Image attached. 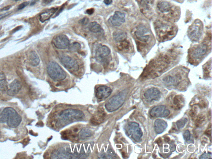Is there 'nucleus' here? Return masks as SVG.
<instances>
[{"mask_svg": "<svg viewBox=\"0 0 212 159\" xmlns=\"http://www.w3.org/2000/svg\"><path fill=\"white\" fill-rule=\"evenodd\" d=\"M22 117L14 109L6 107L0 110V123H6L9 127L17 128L21 124Z\"/></svg>", "mask_w": 212, "mask_h": 159, "instance_id": "f257e3e1", "label": "nucleus"}, {"mask_svg": "<svg viewBox=\"0 0 212 159\" xmlns=\"http://www.w3.org/2000/svg\"><path fill=\"white\" fill-rule=\"evenodd\" d=\"M58 119L56 123V127H59L60 124L62 123L68 122L73 120L81 119L83 118L84 115L81 111L78 109H64L58 114Z\"/></svg>", "mask_w": 212, "mask_h": 159, "instance_id": "f03ea898", "label": "nucleus"}, {"mask_svg": "<svg viewBox=\"0 0 212 159\" xmlns=\"http://www.w3.org/2000/svg\"><path fill=\"white\" fill-rule=\"evenodd\" d=\"M127 94L126 91L124 90L111 98L105 105L107 110L113 112L119 109L124 103Z\"/></svg>", "mask_w": 212, "mask_h": 159, "instance_id": "7ed1b4c3", "label": "nucleus"}, {"mask_svg": "<svg viewBox=\"0 0 212 159\" xmlns=\"http://www.w3.org/2000/svg\"><path fill=\"white\" fill-rule=\"evenodd\" d=\"M47 73L51 79L55 81L64 80L66 77V72L55 62H52L49 64Z\"/></svg>", "mask_w": 212, "mask_h": 159, "instance_id": "20e7f679", "label": "nucleus"}, {"mask_svg": "<svg viewBox=\"0 0 212 159\" xmlns=\"http://www.w3.org/2000/svg\"><path fill=\"white\" fill-rule=\"evenodd\" d=\"M126 133L128 136H132L136 141L140 142L143 136V132L139 128V125L136 122H130L128 125Z\"/></svg>", "mask_w": 212, "mask_h": 159, "instance_id": "39448f33", "label": "nucleus"}, {"mask_svg": "<svg viewBox=\"0 0 212 159\" xmlns=\"http://www.w3.org/2000/svg\"><path fill=\"white\" fill-rule=\"evenodd\" d=\"M110 53V49L109 47L106 46H102L97 49L95 57L98 62L104 65H106L109 63L108 57Z\"/></svg>", "mask_w": 212, "mask_h": 159, "instance_id": "423d86ee", "label": "nucleus"}, {"mask_svg": "<svg viewBox=\"0 0 212 159\" xmlns=\"http://www.w3.org/2000/svg\"><path fill=\"white\" fill-rule=\"evenodd\" d=\"M52 43L56 48L59 49H67L70 45L68 38L64 34L56 36L52 40Z\"/></svg>", "mask_w": 212, "mask_h": 159, "instance_id": "0eeeda50", "label": "nucleus"}, {"mask_svg": "<svg viewBox=\"0 0 212 159\" xmlns=\"http://www.w3.org/2000/svg\"><path fill=\"white\" fill-rule=\"evenodd\" d=\"M188 34L190 39L192 41L199 40L202 34L201 24L197 23L193 25L189 29Z\"/></svg>", "mask_w": 212, "mask_h": 159, "instance_id": "6e6552de", "label": "nucleus"}, {"mask_svg": "<svg viewBox=\"0 0 212 159\" xmlns=\"http://www.w3.org/2000/svg\"><path fill=\"white\" fill-rule=\"evenodd\" d=\"M169 114V111L163 105L156 106L150 112V115L153 117H166Z\"/></svg>", "mask_w": 212, "mask_h": 159, "instance_id": "1a4fd4ad", "label": "nucleus"}, {"mask_svg": "<svg viewBox=\"0 0 212 159\" xmlns=\"http://www.w3.org/2000/svg\"><path fill=\"white\" fill-rule=\"evenodd\" d=\"M125 21V14L120 11H116L109 19V23L114 26H120Z\"/></svg>", "mask_w": 212, "mask_h": 159, "instance_id": "9d476101", "label": "nucleus"}, {"mask_svg": "<svg viewBox=\"0 0 212 159\" xmlns=\"http://www.w3.org/2000/svg\"><path fill=\"white\" fill-rule=\"evenodd\" d=\"M60 62L66 68L76 71L78 69V66L71 57L67 56H62L60 58Z\"/></svg>", "mask_w": 212, "mask_h": 159, "instance_id": "9b49d317", "label": "nucleus"}, {"mask_svg": "<svg viewBox=\"0 0 212 159\" xmlns=\"http://www.w3.org/2000/svg\"><path fill=\"white\" fill-rule=\"evenodd\" d=\"M144 97L149 102H152L153 100L158 101L161 97V93L158 89L152 87L145 92Z\"/></svg>", "mask_w": 212, "mask_h": 159, "instance_id": "f8f14e48", "label": "nucleus"}, {"mask_svg": "<svg viewBox=\"0 0 212 159\" xmlns=\"http://www.w3.org/2000/svg\"><path fill=\"white\" fill-rule=\"evenodd\" d=\"M112 92V89L110 87L106 86H101L96 89L95 94L98 99H103L110 95Z\"/></svg>", "mask_w": 212, "mask_h": 159, "instance_id": "ddd939ff", "label": "nucleus"}, {"mask_svg": "<svg viewBox=\"0 0 212 159\" xmlns=\"http://www.w3.org/2000/svg\"><path fill=\"white\" fill-rule=\"evenodd\" d=\"M22 84L18 80H15L10 85V89L7 91V95L14 96L19 93L22 88Z\"/></svg>", "mask_w": 212, "mask_h": 159, "instance_id": "4468645a", "label": "nucleus"}, {"mask_svg": "<svg viewBox=\"0 0 212 159\" xmlns=\"http://www.w3.org/2000/svg\"><path fill=\"white\" fill-rule=\"evenodd\" d=\"M207 46L205 44H201L197 46L192 52L191 56L195 59H199L203 56L207 51Z\"/></svg>", "mask_w": 212, "mask_h": 159, "instance_id": "2eb2a0df", "label": "nucleus"}, {"mask_svg": "<svg viewBox=\"0 0 212 159\" xmlns=\"http://www.w3.org/2000/svg\"><path fill=\"white\" fill-rule=\"evenodd\" d=\"M146 28L144 27L141 26L138 27L136 31L135 35L136 38L138 40L143 42H146L149 39V35H145L147 32Z\"/></svg>", "mask_w": 212, "mask_h": 159, "instance_id": "dca6fc26", "label": "nucleus"}, {"mask_svg": "<svg viewBox=\"0 0 212 159\" xmlns=\"http://www.w3.org/2000/svg\"><path fill=\"white\" fill-rule=\"evenodd\" d=\"M167 127V122L163 120L158 119L154 123L155 130L157 134L162 133Z\"/></svg>", "mask_w": 212, "mask_h": 159, "instance_id": "f3484780", "label": "nucleus"}, {"mask_svg": "<svg viewBox=\"0 0 212 159\" xmlns=\"http://www.w3.org/2000/svg\"><path fill=\"white\" fill-rule=\"evenodd\" d=\"M157 8L161 13L166 14L170 12L171 6L168 2L160 1L157 4Z\"/></svg>", "mask_w": 212, "mask_h": 159, "instance_id": "a211bd4d", "label": "nucleus"}, {"mask_svg": "<svg viewBox=\"0 0 212 159\" xmlns=\"http://www.w3.org/2000/svg\"><path fill=\"white\" fill-rule=\"evenodd\" d=\"M57 10L58 8H52L47 10L45 12L40 15L39 20L42 23L45 22L46 21L49 20Z\"/></svg>", "mask_w": 212, "mask_h": 159, "instance_id": "6ab92c4d", "label": "nucleus"}, {"mask_svg": "<svg viewBox=\"0 0 212 159\" xmlns=\"http://www.w3.org/2000/svg\"><path fill=\"white\" fill-rule=\"evenodd\" d=\"M28 58L30 64L32 66H37L40 63V59L38 55L35 51L30 52L28 55Z\"/></svg>", "mask_w": 212, "mask_h": 159, "instance_id": "aec40b11", "label": "nucleus"}, {"mask_svg": "<svg viewBox=\"0 0 212 159\" xmlns=\"http://www.w3.org/2000/svg\"><path fill=\"white\" fill-rule=\"evenodd\" d=\"M114 39L117 42H121L126 40L127 34L124 31L117 30L115 31L113 34Z\"/></svg>", "mask_w": 212, "mask_h": 159, "instance_id": "412c9836", "label": "nucleus"}, {"mask_svg": "<svg viewBox=\"0 0 212 159\" xmlns=\"http://www.w3.org/2000/svg\"><path fill=\"white\" fill-rule=\"evenodd\" d=\"M105 112L104 111L101 109L98 111L97 115L94 116L93 118L92 119L91 123L94 125H98L101 123L102 121L105 119Z\"/></svg>", "mask_w": 212, "mask_h": 159, "instance_id": "4be33fe9", "label": "nucleus"}, {"mask_svg": "<svg viewBox=\"0 0 212 159\" xmlns=\"http://www.w3.org/2000/svg\"><path fill=\"white\" fill-rule=\"evenodd\" d=\"M184 100L182 96L177 95L175 96L173 99V103L176 109H179L182 107L184 104Z\"/></svg>", "mask_w": 212, "mask_h": 159, "instance_id": "5701e85b", "label": "nucleus"}, {"mask_svg": "<svg viewBox=\"0 0 212 159\" xmlns=\"http://www.w3.org/2000/svg\"><path fill=\"white\" fill-rule=\"evenodd\" d=\"M92 132L89 129H82L78 134V139L84 140L92 135Z\"/></svg>", "mask_w": 212, "mask_h": 159, "instance_id": "b1692460", "label": "nucleus"}, {"mask_svg": "<svg viewBox=\"0 0 212 159\" xmlns=\"http://www.w3.org/2000/svg\"><path fill=\"white\" fill-rule=\"evenodd\" d=\"M8 89L6 78L4 74L0 73V91H5Z\"/></svg>", "mask_w": 212, "mask_h": 159, "instance_id": "393cba45", "label": "nucleus"}, {"mask_svg": "<svg viewBox=\"0 0 212 159\" xmlns=\"http://www.w3.org/2000/svg\"><path fill=\"white\" fill-rule=\"evenodd\" d=\"M89 29L91 32L94 33H98L102 30L101 26L96 22L90 23L89 25Z\"/></svg>", "mask_w": 212, "mask_h": 159, "instance_id": "a878e982", "label": "nucleus"}, {"mask_svg": "<svg viewBox=\"0 0 212 159\" xmlns=\"http://www.w3.org/2000/svg\"><path fill=\"white\" fill-rule=\"evenodd\" d=\"M81 48L80 44L79 43H72V44H70L68 46L69 49L72 52H78L80 50Z\"/></svg>", "mask_w": 212, "mask_h": 159, "instance_id": "bb28decb", "label": "nucleus"}, {"mask_svg": "<svg viewBox=\"0 0 212 159\" xmlns=\"http://www.w3.org/2000/svg\"><path fill=\"white\" fill-rule=\"evenodd\" d=\"M187 121H188V119L187 118H183L179 120L176 123L177 128L179 129L183 128L185 127Z\"/></svg>", "mask_w": 212, "mask_h": 159, "instance_id": "cd10ccee", "label": "nucleus"}, {"mask_svg": "<svg viewBox=\"0 0 212 159\" xmlns=\"http://www.w3.org/2000/svg\"><path fill=\"white\" fill-rule=\"evenodd\" d=\"M183 138L187 142H190L191 140V133L189 131L187 130L183 134Z\"/></svg>", "mask_w": 212, "mask_h": 159, "instance_id": "c85d7f7f", "label": "nucleus"}, {"mask_svg": "<svg viewBox=\"0 0 212 159\" xmlns=\"http://www.w3.org/2000/svg\"><path fill=\"white\" fill-rule=\"evenodd\" d=\"M205 119V117H204L203 115H201L198 116L197 119H196V125L199 127V126H200L203 123Z\"/></svg>", "mask_w": 212, "mask_h": 159, "instance_id": "c756f323", "label": "nucleus"}, {"mask_svg": "<svg viewBox=\"0 0 212 159\" xmlns=\"http://www.w3.org/2000/svg\"><path fill=\"white\" fill-rule=\"evenodd\" d=\"M212 158V153L210 152H205L200 157V159H207Z\"/></svg>", "mask_w": 212, "mask_h": 159, "instance_id": "7c9ffc66", "label": "nucleus"}, {"mask_svg": "<svg viewBox=\"0 0 212 159\" xmlns=\"http://www.w3.org/2000/svg\"><path fill=\"white\" fill-rule=\"evenodd\" d=\"M29 4V2H24L23 3H22L21 4H20V5L18 6V10H22V9H23L24 8L26 7Z\"/></svg>", "mask_w": 212, "mask_h": 159, "instance_id": "2f4dec72", "label": "nucleus"}, {"mask_svg": "<svg viewBox=\"0 0 212 159\" xmlns=\"http://www.w3.org/2000/svg\"><path fill=\"white\" fill-rule=\"evenodd\" d=\"M89 21V20L88 18H83V19L81 20L80 21V23L83 25L87 24L88 23Z\"/></svg>", "mask_w": 212, "mask_h": 159, "instance_id": "473e14b6", "label": "nucleus"}, {"mask_svg": "<svg viewBox=\"0 0 212 159\" xmlns=\"http://www.w3.org/2000/svg\"><path fill=\"white\" fill-rule=\"evenodd\" d=\"M53 1V0H43L42 2V5L43 6H45L51 3Z\"/></svg>", "mask_w": 212, "mask_h": 159, "instance_id": "72a5a7b5", "label": "nucleus"}, {"mask_svg": "<svg viewBox=\"0 0 212 159\" xmlns=\"http://www.w3.org/2000/svg\"><path fill=\"white\" fill-rule=\"evenodd\" d=\"M190 115L191 117H194L196 115V110H194V109H192V110L190 112Z\"/></svg>", "mask_w": 212, "mask_h": 159, "instance_id": "f704fd0d", "label": "nucleus"}, {"mask_svg": "<svg viewBox=\"0 0 212 159\" xmlns=\"http://www.w3.org/2000/svg\"><path fill=\"white\" fill-rule=\"evenodd\" d=\"M10 13H11L8 12L3 14L0 15V21H1V19H2L3 18H5V17H6V16H8V15H9L10 14Z\"/></svg>", "mask_w": 212, "mask_h": 159, "instance_id": "c9c22d12", "label": "nucleus"}, {"mask_svg": "<svg viewBox=\"0 0 212 159\" xmlns=\"http://www.w3.org/2000/svg\"><path fill=\"white\" fill-rule=\"evenodd\" d=\"M94 12V9H88V10H87V11H86V13H87L89 15L92 14Z\"/></svg>", "mask_w": 212, "mask_h": 159, "instance_id": "e433bc0d", "label": "nucleus"}, {"mask_svg": "<svg viewBox=\"0 0 212 159\" xmlns=\"http://www.w3.org/2000/svg\"><path fill=\"white\" fill-rule=\"evenodd\" d=\"M156 143L159 146H161V145H162V140L160 138H159L157 140Z\"/></svg>", "mask_w": 212, "mask_h": 159, "instance_id": "4c0bfd02", "label": "nucleus"}, {"mask_svg": "<svg viewBox=\"0 0 212 159\" xmlns=\"http://www.w3.org/2000/svg\"><path fill=\"white\" fill-rule=\"evenodd\" d=\"M104 2L105 4L107 5L111 4L112 2V0H104Z\"/></svg>", "mask_w": 212, "mask_h": 159, "instance_id": "58836bf2", "label": "nucleus"}, {"mask_svg": "<svg viewBox=\"0 0 212 159\" xmlns=\"http://www.w3.org/2000/svg\"><path fill=\"white\" fill-rule=\"evenodd\" d=\"M205 133L207 135V136H211V128L210 129H207V130H206Z\"/></svg>", "mask_w": 212, "mask_h": 159, "instance_id": "ea45409f", "label": "nucleus"}, {"mask_svg": "<svg viewBox=\"0 0 212 159\" xmlns=\"http://www.w3.org/2000/svg\"><path fill=\"white\" fill-rule=\"evenodd\" d=\"M11 5H8V6H5V7H4V8H3V9H2L1 10V11H7V10H9V9H10V8H11Z\"/></svg>", "mask_w": 212, "mask_h": 159, "instance_id": "a19ab883", "label": "nucleus"}, {"mask_svg": "<svg viewBox=\"0 0 212 159\" xmlns=\"http://www.w3.org/2000/svg\"><path fill=\"white\" fill-rule=\"evenodd\" d=\"M169 140L170 139L169 137H166V138H165V141L166 142H168L169 141Z\"/></svg>", "mask_w": 212, "mask_h": 159, "instance_id": "79ce46f5", "label": "nucleus"}, {"mask_svg": "<svg viewBox=\"0 0 212 159\" xmlns=\"http://www.w3.org/2000/svg\"><path fill=\"white\" fill-rule=\"evenodd\" d=\"M170 147L171 148V150H173V151L174 150V149H175V146H174V145H173V144H171V145H170Z\"/></svg>", "mask_w": 212, "mask_h": 159, "instance_id": "37998d69", "label": "nucleus"}, {"mask_svg": "<svg viewBox=\"0 0 212 159\" xmlns=\"http://www.w3.org/2000/svg\"><path fill=\"white\" fill-rule=\"evenodd\" d=\"M14 1H21V0H14Z\"/></svg>", "mask_w": 212, "mask_h": 159, "instance_id": "c03bdc74", "label": "nucleus"}]
</instances>
